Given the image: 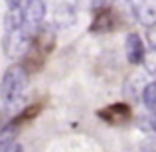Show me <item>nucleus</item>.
<instances>
[{"instance_id":"f257e3e1","label":"nucleus","mask_w":156,"mask_h":152,"mask_svg":"<svg viewBox=\"0 0 156 152\" xmlns=\"http://www.w3.org/2000/svg\"><path fill=\"white\" fill-rule=\"evenodd\" d=\"M28 87V71L24 65L14 63L4 71V77L0 81V99L2 105L12 109V107L20 105L24 99V93Z\"/></svg>"},{"instance_id":"f03ea898","label":"nucleus","mask_w":156,"mask_h":152,"mask_svg":"<svg viewBox=\"0 0 156 152\" xmlns=\"http://www.w3.org/2000/svg\"><path fill=\"white\" fill-rule=\"evenodd\" d=\"M46 8H48L46 2H40V0L24 2V24H22V28L30 40H34L40 34V30L44 28Z\"/></svg>"},{"instance_id":"7ed1b4c3","label":"nucleus","mask_w":156,"mask_h":152,"mask_svg":"<svg viewBox=\"0 0 156 152\" xmlns=\"http://www.w3.org/2000/svg\"><path fill=\"white\" fill-rule=\"evenodd\" d=\"M125 55L129 59V63L133 65H140L144 61V55H146V48L142 44V38L134 32H130L125 40Z\"/></svg>"},{"instance_id":"20e7f679","label":"nucleus","mask_w":156,"mask_h":152,"mask_svg":"<svg viewBox=\"0 0 156 152\" xmlns=\"http://www.w3.org/2000/svg\"><path fill=\"white\" fill-rule=\"evenodd\" d=\"M133 14L144 28H150L156 24V2H133Z\"/></svg>"},{"instance_id":"39448f33","label":"nucleus","mask_w":156,"mask_h":152,"mask_svg":"<svg viewBox=\"0 0 156 152\" xmlns=\"http://www.w3.org/2000/svg\"><path fill=\"white\" fill-rule=\"evenodd\" d=\"M16 133L18 130H16V126L12 122H8V125H4L0 129V152H8L16 144Z\"/></svg>"},{"instance_id":"423d86ee","label":"nucleus","mask_w":156,"mask_h":152,"mask_svg":"<svg viewBox=\"0 0 156 152\" xmlns=\"http://www.w3.org/2000/svg\"><path fill=\"white\" fill-rule=\"evenodd\" d=\"M142 101H144L146 109L152 113V117L156 118V81H150V83L142 89Z\"/></svg>"},{"instance_id":"0eeeda50","label":"nucleus","mask_w":156,"mask_h":152,"mask_svg":"<svg viewBox=\"0 0 156 152\" xmlns=\"http://www.w3.org/2000/svg\"><path fill=\"white\" fill-rule=\"evenodd\" d=\"M142 65H144V69L150 73V75L154 77V81H156V51L154 50H150V51H146V55H144V61H142Z\"/></svg>"},{"instance_id":"6e6552de","label":"nucleus","mask_w":156,"mask_h":152,"mask_svg":"<svg viewBox=\"0 0 156 152\" xmlns=\"http://www.w3.org/2000/svg\"><path fill=\"white\" fill-rule=\"evenodd\" d=\"M146 40H148L150 50L156 51V24H154V26H150V28H146Z\"/></svg>"},{"instance_id":"1a4fd4ad","label":"nucleus","mask_w":156,"mask_h":152,"mask_svg":"<svg viewBox=\"0 0 156 152\" xmlns=\"http://www.w3.org/2000/svg\"><path fill=\"white\" fill-rule=\"evenodd\" d=\"M8 152H24V148H22V144H18V142H16V144L12 146V148L8 150Z\"/></svg>"},{"instance_id":"9d476101","label":"nucleus","mask_w":156,"mask_h":152,"mask_svg":"<svg viewBox=\"0 0 156 152\" xmlns=\"http://www.w3.org/2000/svg\"><path fill=\"white\" fill-rule=\"evenodd\" d=\"M150 122H152V130H154V133H156V118L152 117V118H150Z\"/></svg>"}]
</instances>
